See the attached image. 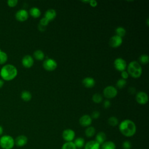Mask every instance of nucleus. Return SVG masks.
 <instances>
[{
	"label": "nucleus",
	"mask_w": 149,
	"mask_h": 149,
	"mask_svg": "<svg viewBox=\"0 0 149 149\" xmlns=\"http://www.w3.org/2000/svg\"><path fill=\"white\" fill-rule=\"evenodd\" d=\"M136 125L130 119L122 120L119 125V130L124 136L130 137L134 136L136 132Z\"/></svg>",
	"instance_id": "f257e3e1"
},
{
	"label": "nucleus",
	"mask_w": 149,
	"mask_h": 149,
	"mask_svg": "<svg viewBox=\"0 0 149 149\" xmlns=\"http://www.w3.org/2000/svg\"><path fill=\"white\" fill-rule=\"evenodd\" d=\"M17 74V68L12 64H6L2 66L0 70L1 78L6 81H10L14 79Z\"/></svg>",
	"instance_id": "f03ea898"
},
{
	"label": "nucleus",
	"mask_w": 149,
	"mask_h": 149,
	"mask_svg": "<svg viewBox=\"0 0 149 149\" xmlns=\"http://www.w3.org/2000/svg\"><path fill=\"white\" fill-rule=\"evenodd\" d=\"M127 73L133 78H139L142 74V68L137 61H132L127 65Z\"/></svg>",
	"instance_id": "7ed1b4c3"
},
{
	"label": "nucleus",
	"mask_w": 149,
	"mask_h": 149,
	"mask_svg": "<svg viewBox=\"0 0 149 149\" xmlns=\"http://www.w3.org/2000/svg\"><path fill=\"white\" fill-rule=\"evenodd\" d=\"M15 146V140L10 135H3L0 138V147L2 149H12Z\"/></svg>",
	"instance_id": "20e7f679"
},
{
	"label": "nucleus",
	"mask_w": 149,
	"mask_h": 149,
	"mask_svg": "<svg viewBox=\"0 0 149 149\" xmlns=\"http://www.w3.org/2000/svg\"><path fill=\"white\" fill-rule=\"evenodd\" d=\"M117 94H118L117 89L112 86H107L104 88L103 90L104 96L107 99H111L115 97Z\"/></svg>",
	"instance_id": "39448f33"
},
{
	"label": "nucleus",
	"mask_w": 149,
	"mask_h": 149,
	"mask_svg": "<svg viewBox=\"0 0 149 149\" xmlns=\"http://www.w3.org/2000/svg\"><path fill=\"white\" fill-rule=\"evenodd\" d=\"M43 68L47 71H53L57 68V63L54 59L47 58L43 62Z\"/></svg>",
	"instance_id": "423d86ee"
},
{
	"label": "nucleus",
	"mask_w": 149,
	"mask_h": 149,
	"mask_svg": "<svg viewBox=\"0 0 149 149\" xmlns=\"http://www.w3.org/2000/svg\"><path fill=\"white\" fill-rule=\"evenodd\" d=\"M113 65L115 68L119 72L125 70L126 68H127V63L126 61L122 58H118L115 59L113 62Z\"/></svg>",
	"instance_id": "0eeeda50"
},
{
	"label": "nucleus",
	"mask_w": 149,
	"mask_h": 149,
	"mask_svg": "<svg viewBox=\"0 0 149 149\" xmlns=\"http://www.w3.org/2000/svg\"><path fill=\"white\" fill-rule=\"evenodd\" d=\"M75 137V132L71 129H65L62 132V138L66 142L73 141Z\"/></svg>",
	"instance_id": "6e6552de"
},
{
	"label": "nucleus",
	"mask_w": 149,
	"mask_h": 149,
	"mask_svg": "<svg viewBox=\"0 0 149 149\" xmlns=\"http://www.w3.org/2000/svg\"><path fill=\"white\" fill-rule=\"evenodd\" d=\"M136 100L139 104H146L148 101V95L144 91H139L136 95Z\"/></svg>",
	"instance_id": "1a4fd4ad"
},
{
	"label": "nucleus",
	"mask_w": 149,
	"mask_h": 149,
	"mask_svg": "<svg viewBox=\"0 0 149 149\" xmlns=\"http://www.w3.org/2000/svg\"><path fill=\"white\" fill-rule=\"evenodd\" d=\"M29 17L28 12L23 9H20L15 13V18L19 22H24L27 20Z\"/></svg>",
	"instance_id": "9d476101"
},
{
	"label": "nucleus",
	"mask_w": 149,
	"mask_h": 149,
	"mask_svg": "<svg viewBox=\"0 0 149 149\" xmlns=\"http://www.w3.org/2000/svg\"><path fill=\"white\" fill-rule=\"evenodd\" d=\"M122 38L115 35L110 38L109 41V44L112 48H118L122 45Z\"/></svg>",
	"instance_id": "9b49d317"
},
{
	"label": "nucleus",
	"mask_w": 149,
	"mask_h": 149,
	"mask_svg": "<svg viewBox=\"0 0 149 149\" xmlns=\"http://www.w3.org/2000/svg\"><path fill=\"white\" fill-rule=\"evenodd\" d=\"M22 65L26 68H30L33 66L34 64L33 58L30 55H24L22 59Z\"/></svg>",
	"instance_id": "f8f14e48"
},
{
	"label": "nucleus",
	"mask_w": 149,
	"mask_h": 149,
	"mask_svg": "<svg viewBox=\"0 0 149 149\" xmlns=\"http://www.w3.org/2000/svg\"><path fill=\"white\" fill-rule=\"evenodd\" d=\"M92 123V118L88 115H83L79 119V124L83 127H88Z\"/></svg>",
	"instance_id": "ddd939ff"
},
{
	"label": "nucleus",
	"mask_w": 149,
	"mask_h": 149,
	"mask_svg": "<svg viewBox=\"0 0 149 149\" xmlns=\"http://www.w3.org/2000/svg\"><path fill=\"white\" fill-rule=\"evenodd\" d=\"M15 140V145L18 147L24 146L28 141L27 137L24 135H19L16 137Z\"/></svg>",
	"instance_id": "4468645a"
},
{
	"label": "nucleus",
	"mask_w": 149,
	"mask_h": 149,
	"mask_svg": "<svg viewBox=\"0 0 149 149\" xmlns=\"http://www.w3.org/2000/svg\"><path fill=\"white\" fill-rule=\"evenodd\" d=\"M83 85L86 88H92L95 84V81L94 78L91 77H86L82 80Z\"/></svg>",
	"instance_id": "2eb2a0df"
},
{
	"label": "nucleus",
	"mask_w": 149,
	"mask_h": 149,
	"mask_svg": "<svg viewBox=\"0 0 149 149\" xmlns=\"http://www.w3.org/2000/svg\"><path fill=\"white\" fill-rule=\"evenodd\" d=\"M100 145L95 140H90L85 143L84 149H100Z\"/></svg>",
	"instance_id": "dca6fc26"
},
{
	"label": "nucleus",
	"mask_w": 149,
	"mask_h": 149,
	"mask_svg": "<svg viewBox=\"0 0 149 149\" xmlns=\"http://www.w3.org/2000/svg\"><path fill=\"white\" fill-rule=\"evenodd\" d=\"M56 16V12L54 9H49L45 12L44 17L46 18L49 22L53 20Z\"/></svg>",
	"instance_id": "f3484780"
},
{
	"label": "nucleus",
	"mask_w": 149,
	"mask_h": 149,
	"mask_svg": "<svg viewBox=\"0 0 149 149\" xmlns=\"http://www.w3.org/2000/svg\"><path fill=\"white\" fill-rule=\"evenodd\" d=\"M106 139L107 136L105 133L103 132H100L96 134L95 141H96L101 146L106 141Z\"/></svg>",
	"instance_id": "a211bd4d"
},
{
	"label": "nucleus",
	"mask_w": 149,
	"mask_h": 149,
	"mask_svg": "<svg viewBox=\"0 0 149 149\" xmlns=\"http://www.w3.org/2000/svg\"><path fill=\"white\" fill-rule=\"evenodd\" d=\"M100 149H116V145L112 141H105L101 145Z\"/></svg>",
	"instance_id": "6ab92c4d"
},
{
	"label": "nucleus",
	"mask_w": 149,
	"mask_h": 149,
	"mask_svg": "<svg viewBox=\"0 0 149 149\" xmlns=\"http://www.w3.org/2000/svg\"><path fill=\"white\" fill-rule=\"evenodd\" d=\"M74 144L76 148H82L85 144V141L84 139L81 137H77L74 139V141H73Z\"/></svg>",
	"instance_id": "aec40b11"
},
{
	"label": "nucleus",
	"mask_w": 149,
	"mask_h": 149,
	"mask_svg": "<svg viewBox=\"0 0 149 149\" xmlns=\"http://www.w3.org/2000/svg\"><path fill=\"white\" fill-rule=\"evenodd\" d=\"M30 15L34 18H38L41 16V11L37 7H33L29 10Z\"/></svg>",
	"instance_id": "412c9836"
},
{
	"label": "nucleus",
	"mask_w": 149,
	"mask_h": 149,
	"mask_svg": "<svg viewBox=\"0 0 149 149\" xmlns=\"http://www.w3.org/2000/svg\"><path fill=\"white\" fill-rule=\"evenodd\" d=\"M21 98L24 101H29L31 100V98H32V95L31 94V93L29 91L27 90H24L21 93V95H20Z\"/></svg>",
	"instance_id": "4be33fe9"
},
{
	"label": "nucleus",
	"mask_w": 149,
	"mask_h": 149,
	"mask_svg": "<svg viewBox=\"0 0 149 149\" xmlns=\"http://www.w3.org/2000/svg\"><path fill=\"white\" fill-rule=\"evenodd\" d=\"M33 56L38 61H42L44 59L45 57V55L42 51L40 49H37L34 52Z\"/></svg>",
	"instance_id": "5701e85b"
},
{
	"label": "nucleus",
	"mask_w": 149,
	"mask_h": 149,
	"mask_svg": "<svg viewBox=\"0 0 149 149\" xmlns=\"http://www.w3.org/2000/svg\"><path fill=\"white\" fill-rule=\"evenodd\" d=\"M95 133V129L93 126H88L85 130V135L87 137L91 138L94 136Z\"/></svg>",
	"instance_id": "b1692460"
},
{
	"label": "nucleus",
	"mask_w": 149,
	"mask_h": 149,
	"mask_svg": "<svg viewBox=\"0 0 149 149\" xmlns=\"http://www.w3.org/2000/svg\"><path fill=\"white\" fill-rule=\"evenodd\" d=\"M139 62L142 65H146L149 62V57L147 54H142L139 58Z\"/></svg>",
	"instance_id": "393cba45"
},
{
	"label": "nucleus",
	"mask_w": 149,
	"mask_h": 149,
	"mask_svg": "<svg viewBox=\"0 0 149 149\" xmlns=\"http://www.w3.org/2000/svg\"><path fill=\"white\" fill-rule=\"evenodd\" d=\"M115 33L116 36L122 38L126 34V30L122 27H118L115 29Z\"/></svg>",
	"instance_id": "a878e982"
},
{
	"label": "nucleus",
	"mask_w": 149,
	"mask_h": 149,
	"mask_svg": "<svg viewBox=\"0 0 149 149\" xmlns=\"http://www.w3.org/2000/svg\"><path fill=\"white\" fill-rule=\"evenodd\" d=\"M61 149H77L73 141L65 142L62 146Z\"/></svg>",
	"instance_id": "bb28decb"
},
{
	"label": "nucleus",
	"mask_w": 149,
	"mask_h": 149,
	"mask_svg": "<svg viewBox=\"0 0 149 149\" xmlns=\"http://www.w3.org/2000/svg\"><path fill=\"white\" fill-rule=\"evenodd\" d=\"M92 100L96 104H99L102 101V97L99 93H95L92 96Z\"/></svg>",
	"instance_id": "cd10ccee"
},
{
	"label": "nucleus",
	"mask_w": 149,
	"mask_h": 149,
	"mask_svg": "<svg viewBox=\"0 0 149 149\" xmlns=\"http://www.w3.org/2000/svg\"><path fill=\"white\" fill-rule=\"evenodd\" d=\"M108 123L111 126H115L118 124V119L115 116H111L108 119Z\"/></svg>",
	"instance_id": "c85d7f7f"
},
{
	"label": "nucleus",
	"mask_w": 149,
	"mask_h": 149,
	"mask_svg": "<svg viewBox=\"0 0 149 149\" xmlns=\"http://www.w3.org/2000/svg\"><path fill=\"white\" fill-rule=\"evenodd\" d=\"M127 81L126 80L123 79H119L116 83V86L119 89H121L123 88L126 85Z\"/></svg>",
	"instance_id": "c756f323"
},
{
	"label": "nucleus",
	"mask_w": 149,
	"mask_h": 149,
	"mask_svg": "<svg viewBox=\"0 0 149 149\" xmlns=\"http://www.w3.org/2000/svg\"><path fill=\"white\" fill-rule=\"evenodd\" d=\"M8 60V55L6 52L1 51L0 52V64L2 65L6 62Z\"/></svg>",
	"instance_id": "7c9ffc66"
},
{
	"label": "nucleus",
	"mask_w": 149,
	"mask_h": 149,
	"mask_svg": "<svg viewBox=\"0 0 149 149\" xmlns=\"http://www.w3.org/2000/svg\"><path fill=\"white\" fill-rule=\"evenodd\" d=\"M122 147L123 149H131L132 143L129 140H125L122 143Z\"/></svg>",
	"instance_id": "2f4dec72"
},
{
	"label": "nucleus",
	"mask_w": 149,
	"mask_h": 149,
	"mask_svg": "<svg viewBox=\"0 0 149 149\" xmlns=\"http://www.w3.org/2000/svg\"><path fill=\"white\" fill-rule=\"evenodd\" d=\"M17 0H8L7 1V4L9 7H15L17 5Z\"/></svg>",
	"instance_id": "473e14b6"
},
{
	"label": "nucleus",
	"mask_w": 149,
	"mask_h": 149,
	"mask_svg": "<svg viewBox=\"0 0 149 149\" xmlns=\"http://www.w3.org/2000/svg\"><path fill=\"white\" fill-rule=\"evenodd\" d=\"M49 22L46 18H45V17H42V18L40 20L39 24H40L41 25H42V26H43L46 27V26L48 24Z\"/></svg>",
	"instance_id": "72a5a7b5"
},
{
	"label": "nucleus",
	"mask_w": 149,
	"mask_h": 149,
	"mask_svg": "<svg viewBox=\"0 0 149 149\" xmlns=\"http://www.w3.org/2000/svg\"><path fill=\"white\" fill-rule=\"evenodd\" d=\"M100 116V113L99 111H94L92 112L91 113V118L92 119H98Z\"/></svg>",
	"instance_id": "f704fd0d"
},
{
	"label": "nucleus",
	"mask_w": 149,
	"mask_h": 149,
	"mask_svg": "<svg viewBox=\"0 0 149 149\" xmlns=\"http://www.w3.org/2000/svg\"><path fill=\"white\" fill-rule=\"evenodd\" d=\"M121 77H122V79H125V80L127 79L129 77V74L127 72H126V70L121 72Z\"/></svg>",
	"instance_id": "c9c22d12"
},
{
	"label": "nucleus",
	"mask_w": 149,
	"mask_h": 149,
	"mask_svg": "<svg viewBox=\"0 0 149 149\" xmlns=\"http://www.w3.org/2000/svg\"><path fill=\"white\" fill-rule=\"evenodd\" d=\"M103 106H104V108H105V109H107V108H109V107L111 106L110 101L109 100H108L104 101V102L103 103Z\"/></svg>",
	"instance_id": "e433bc0d"
},
{
	"label": "nucleus",
	"mask_w": 149,
	"mask_h": 149,
	"mask_svg": "<svg viewBox=\"0 0 149 149\" xmlns=\"http://www.w3.org/2000/svg\"><path fill=\"white\" fill-rule=\"evenodd\" d=\"M89 3H90L91 6L94 7V8L97 6V2L96 1H94V0L93 1H90Z\"/></svg>",
	"instance_id": "4c0bfd02"
},
{
	"label": "nucleus",
	"mask_w": 149,
	"mask_h": 149,
	"mask_svg": "<svg viewBox=\"0 0 149 149\" xmlns=\"http://www.w3.org/2000/svg\"><path fill=\"white\" fill-rule=\"evenodd\" d=\"M128 92L131 94H133L136 93V89L134 87H129V90H128Z\"/></svg>",
	"instance_id": "58836bf2"
},
{
	"label": "nucleus",
	"mask_w": 149,
	"mask_h": 149,
	"mask_svg": "<svg viewBox=\"0 0 149 149\" xmlns=\"http://www.w3.org/2000/svg\"><path fill=\"white\" fill-rule=\"evenodd\" d=\"M38 29L40 31H44L46 29V27L43 26L42 25H41L40 24H38Z\"/></svg>",
	"instance_id": "ea45409f"
},
{
	"label": "nucleus",
	"mask_w": 149,
	"mask_h": 149,
	"mask_svg": "<svg viewBox=\"0 0 149 149\" xmlns=\"http://www.w3.org/2000/svg\"><path fill=\"white\" fill-rule=\"evenodd\" d=\"M3 84H4V81H3V80L2 79H0V88H2V87H3Z\"/></svg>",
	"instance_id": "a19ab883"
},
{
	"label": "nucleus",
	"mask_w": 149,
	"mask_h": 149,
	"mask_svg": "<svg viewBox=\"0 0 149 149\" xmlns=\"http://www.w3.org/2000/svg\"><path fill=\"white\" fill-rule=\"evenodd\" d=\"M3 129L1 125H0V136H1L3 134Z\"/></svg>",
	"instance_id": "79ce46f5"
},
{
	"label": "nucleus",
	"mask_w": 149,
	"mask_h": 149,
	"mask_svg": "<svg viewBox=\"0 0 149 149\" xmlns=\"http://www.w3.org/2000/svg\"><path fill=\"white\" fill-rule=\"evenodd\" d=\"M82 2H84V3H89L90 1H83Z\"/></svg>",
	"instance_id": "37998d69"
},
{
	"label": "nucleus",
	"mask_w": 149,
	"mask_h": 149,
	"mask_svg": "<svg viewBox=\"0 0 149 149\" xmlns=\"http://www.w3.org/2000/svg\"><path fill=\"white\" fill-rule=\"evenodd\" d=\"M1 51H2V50H1V49H0V52H1Z\"/></svg>",
	"instance_id": "c03bdc74"
}]
</instances>
